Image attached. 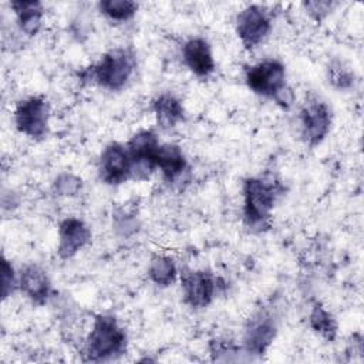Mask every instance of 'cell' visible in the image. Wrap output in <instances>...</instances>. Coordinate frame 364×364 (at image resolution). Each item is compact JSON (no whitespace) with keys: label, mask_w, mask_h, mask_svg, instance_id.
Segmentation results:
<instances>
[{"label":"cell","mask_w":364,"mask_h":364,"mask_svg":"<svg viewBox=\"0 0 364 364\" xmlns=\"http://www.w3.org/2000/svg\"><path fill=\"white\" fill-rule=\"evenodd\" d=\"M284 193V185L274 175L249 176L243 181V223L252 232L269 229L272 212Z\"/></svg>","instance_id":"1"},{"label":"cell","mask_w":364,"mask_h":364,"mask_svg":"<svg viewBox=\"0 0 364 364\" xmlns=\"http://www.w3.org/2000/svg\"><path fill=\"white\" fill-rule=\"evenodd\" d=\"M136 54L131 47H115L81 73V80L107 91L124 90L136 71Z\"/></svg>","instance_id":"2"},{"label":"cell","mask_w":364,"mask_h":364,"mask_svg":"<svg viewBox=\"0 0 364 364\" xmlns=\"http://www.w3.org/2000/svg\"><path fill=\"white\" fill-rule=\"evenodd\" d=\"M128 348V336L115 316L97 314L84 343V360L91 363L114 361Z\"/></svg>","instance_id":"3"},{"label":"cell","mask_w":364,"mask_h":364,"mask_svg":"<svg viewBox=\"0 0 364 364\" xmlns=\"http://www.w3.org/2000/svg\"><path fill=\"white\" fill-rule=\"evenodd\" d=\"M277 318L272 309L260 307L247 320L243 327L242 350L247 360L262 358L277 336Z\"/></svg>","instance_id":"4"},{"label":"cell","mask_w":364,"mask_h":364,"mask_svg":"<svg viewBox=\"0 0 364 364\" xmlns=\"http://www.w3.org/2000/svg\"><path fill=\"white\" fill-rule=\"evenodd\" d=\"M179 274L183 303L193 310L209 307L226 289L225 280L209 270L183 269Z\"/></svg>","instance_id":"5"},{"label":"cell","mask_w":364,"mask_h":364,"mask_svg":"<svg viewBox=\"0 0 364 364\" xmlns=\"http://www.w3.org/2000/svg\"><path fill=\"white\" fill-rule=\"evenodd\" d=\"M245 81L250 91L272 101L289 88L286 67L276 58H264L247 67Z\"/></svg>","instance_id":"6"},{"label":"cell","mask_w":364,"mask_h":364,"mask_svg":"<svg viewBox=\"0 0 364 364\" xmlns=\"http://www.w3.org/2000/svg\"><path fill=\"white\" fill-rule=\"evenodd\" d=\"M51 107L44 95H30L20 100L13 112L16 129L31 139H43L48 134Z\"/></svg>","instance_id":"7"},{"label":"cell","mask_w":364,"mask_h":364,"mask_svg":"<svg viewBox=\"0 0 364 364\" xmlns=\"http://www.w3.org/2000/svg\"><path fill=\"white\" fill-rule=\"evenodd\" d=\"M300 134L307 146L316 148L328 135L333 125L330 105L317 95H309L299 112Z\"/></svg>","instance_id":"8"},{"label":"cell","mask_w":364,"mask_h":364,"mask_svg":"<svg viewBox=\"0 0 364 364\" xmlns=\"http://www.w3.org/2000/svg\"><path fill=\"white\" fill-rule=\"evenodd\" d=\"M236 34L246 50H255L269 36L273 28L272 13L266 6L247 4L236 16Z\"/></svg>","instance_id":"9"},{"label":"cell","mask_w":364,"mask_h":364,"mask_svg":"<svg viewBox=\"0 0 364 364\" xmlns=\"http://www.w3.org/2000/svg\"><path fill=\"white\" fill-rule=\"evenodd\" d=\"M161 142L152 129L135 132L125 144L132 161V179H148L156 171L155 156Z\"/></svg>","instance_id":"10"},{"label":"cell","mask_w":364,"mask_h":364,"mask_svg":"<svg viewBox=\"0 0 364 364\" xmlns=\"http://www.w3.org/2000/svg\"><path fill=\"white\" fill-rule=\"evenodd\" d=\"M98 176L105 185L118 186L132 179V161L127 146L109 142L98 158Z\"/></svg>","instance_id":"11"},{"label":"cell","mask_w":364,"mask_h":364,"mask_svg":"<svg viewBox=\"0 0 364 364\" xmlns=\"http://www.w3.org/2000/svg\"><path fill=\"white\" fill-rule=\"evenodd\" d=\"M92 237L90 226L80 218H64L58 225V247L57 253L61 260L73 259L82 250Z\"/></svg>","instance_id":"12"},{"label":"cell","mask_w":364,"mask_h":364,"mask_svg":"<svg viewBox=\"0 0 364 364\" xmlns=\"http://www.w3.org/2000/svg\"><path fill=\"white\" fill-rule=\"evenodd\" d=\"M18 290L34 306H44L53 296V283L41 266L28 263L18 270Z\"/></svg>","instance_id":"13"},{"label":"cell","mask_w":364,"mask_h":364,"mask_svg":"<svg viewBox=\"0 0 364 364\" xmlns=\"http://www.w3.org/2000/svg\"><path fill=\"white\" fill-rule=\"evenodd\" d=\"M182 61L185 67L198 78H208L213 74L216 64L212 47L206 38L195 36L182 46Z\"/></svg>","instance_id":"14"},{"label":"cell","mask_w":364,"mask_h":364,"mask_svg":"<svg viewBox=\"0 0 364 364\" xmlns=\"http://www.w3.org/2000/svg\"><path fill=\"white\" fill-rule=\"evenodd\" d=\"M155 165L164 181L169 185L181 182L189 171L188 159L182 148L176 144H161L156 151Z\"/></svg>","instance_id":"15"},{"label":"cell","mask_w":364,"mask_h":364,"mask_svg":"<svg viewBox=\"0 0 364 364\" xmlns=\"http://www.w3.org/2000/svg\"><path fill=\"white\" fill-rule=\"evenodd\" d=\"M156 124L162 129H172L185 121V107L173 92H161L152 101Z\"/></svg>","instance_id":"16"},{"label":"cell","mask_w":364,"mask_h":364,"mask_svg":"<svg viewBox=\"0 0 364 364\" xmlns=\"http://www.w3.org/2000/svg\"><path fill=\"white\" fill-rule=\"evenodd\" d=\"M10 7L14 11L18 30L27 37L37 36L44 17L43 3L37 0H17L11 1Z\"/></svg>","instance_id":"17"},{"label":"cell","mask_w":364,"mask_h":364,"mask_svg":"<svg viewBox=\"0 0 364 364\" xmlns=\"http://www.w3.org/2000/svg\"><path fill=\"white\" fill-rule=\"evenodd\" d=\"M179 276L175 260L171 256H154L148 264V279L158 287L166 289L172 286Z\"/></svg>","instance_id":"18"},{"label":"cell","mask_w":364,"mask_h":364,"mask_svg":"<svg viewBox=\"0 0 364 364\" xmlns=\"http://www.w3.org/2000/svg\"><path fill=\"white\" fill-rule=\"evenodd\" d=\"M309 327L318 334L320 337L326 338L327 341H334L338 331V324L336 317L331 311H328L321 303L316 301L309 313Z\"/></svg>","instance_id":"19"},{"label":"cell","mask_w":364,"mask_h":364,"mask_svg":"<svg viewBox=\"0 0 364 364\" xmlns=\"http://www.w3.org/2000/svg\"><path fill=\"white\" fill-rule=\"evenodd\" d=\"M98 11L111 21L125 23L135 17L139 4L131 0H101L98 4Z\"/></svg>","instance_id":"20"},{"label":"cell","mask_w":364,"mask_h":364,"mask_svg":"<svg viewBox=\"0 0 364 364\" xmlns=\"http://www.w3.org/2000/svg\"><path fill=\"white\" fill-rule=\"evenodd\" d=\"M326 71L328 84L338 91H348L355 84L354 70L340 58L330 60Z\"/></svg>","instance_id":"21"},{"label":"cell","mask_w":364,"mask_h":364,"mask_svg":"<svg viewBox=\"0 0 364 364\" xmlns=\"http://www.w3.org/2000/svg\"><path fill=\"white\" fill-rule=\"evenodd\" d=\"M141 222L136 212L127 206H119L112 212V229L117 236L128 239L139 230Z\"/></svg>","instance_id":"22"},{"label":"cell","mask_w":364,"mask_h":364,"mask_svg":"<svg viewBox=\"0 0 364 364\" xmlns=\"http://www.w3.org/2000/svg\"><path fill=\"white\" fill-rule=\"evenodd\" d=\"M209 350L213 361H239L242 360V355H245L242 346H236L233 341L226 338L210 340Z\"/></svg>","instance_id":"23"},{"label":"cell","mask_w":364,"mask_h":364,"mask_svg":"<svg viewBox=\"0 0 364 364\" xmlns=\"http://www.w3.org/2000/svg\"><path fill=\"white\" fill-rule=\"evenodd\" d=\"M51 189L57 196L74 198L82 189V179L73 172H61L54 178Z\"/></svg>","instance_id":"24"},{"label":"cell","mask_w":364,"mask_h":364,"mask_svg":"<svg viewBox=\"0 0 364 364\" xmlns=\"http://www.w3.org/2000/svg\"><path fill=\"white\" fill-rule=\"evenodd\" d=\"M18 290V272L10 260L3 257L1 260V299L6 300Z\"/></svg>","instance_id":"25"},{"label":"cell","mask_w":364,"mask_h":364,"mask_svg":"<svg viewBox=\"0 0 364 364\" xmlns=\"http://www.w3.org/2000/svg\"><path fill=\"white\" fill-rule=\"evenodd\" d=\"M336 6L337 3L328 1V0H314V1L303 3L306 13L316 21H321L323 18H326L334 10Z\"/></svg>","instance_id":"26"}]
</instances>
